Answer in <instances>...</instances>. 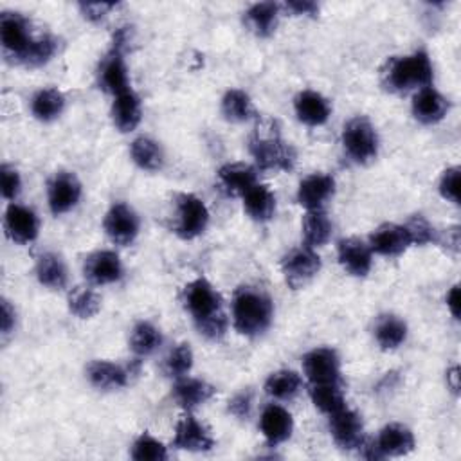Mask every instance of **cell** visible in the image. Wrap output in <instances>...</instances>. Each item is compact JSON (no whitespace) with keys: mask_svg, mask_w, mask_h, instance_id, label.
<instances>
[{"mask_svg":"<svg viewBox=\"0 0 461 461\" xmlns=\"http://www.w3.org/2000/svg\"><path fill=\"white\" fill-rule=\"evenodd\" d=\"M84 272L91 283L109 285L123 276V265L114 251H98L85 260Z\"/></svg>","mask_w":461,"mask_h":461,"instance_id":"cell-18","label":"cell"},{"mask_svg":"<svg viewBox=\"0 0 461 461\" xmlns=\"http://www.w3.org/2000/svg\"><path fill=\"white\" fill-rule=\"evenodd\" d=\"M13 327H15V311L12 309L10 301L4 299V301H3V334H4V336L12 334Z\"/></svg>","mask_w":461,"mask_h":461,"instance_id":"cell-48","label":"cell"},{"mask_svg":"<svg viewBox=\"0 0 461 461\" xmlns=\"http://www.w3.org/2000/svg\"><path fill=\"white\" fill-rule=\"evenodd\" d=\"M163 344V334L159 328L153 327L151 323L141 321L133 327L132 337H130V346L132 352L139 357H148L156 352Z\"/></svg>","mask_w":461,"mask_h":461,"instance_id":"cell-38","label":"cell"},{"mask_svg":"<svg viewBox=\"0 0 461 461\" xmlns=\"http://www.w3.org/2000/svg\"><path fill=\"white\" fill-rule=\"evenodd\" d=\"M222 112L225 116V119L233 121V123H244V121H249L251 117H255L253 101H251L249 94H246L240 89H230L229 93H225V96L222 100Z\"/></svg>","mask_w":461,"mask_h":461,"instance_id":"cell-37","label":"cell"},{"mask_svg":"<svg viewBox=\"0 0 461 461\" xmlns=\"http://www.w3.org/2000/svg\"><path fill=\"white\" fill-rule=\"evenodd\" d=\"M278 17L279 4L258 3L247 10L246 22L258 36H271L278 26Z\"/></svg>","mask_w":461,"mask_h":461,"instance_id":"cell-32","label":"cell"},{"mask_svg":"<svg viewBox=\"0 0 461 461\" xmlns=\"http://www.w3.org/2000/svg\"><path fill=\"white\" fill-rule=\"evenodd\" d=\"M65 109V98L58 89H42L31 100L33 116L40 121L56 119Z\"/></svg>","mask_w":461,"mask_h":461,"instance_id":"cell-36","label":"cell"},{"mask_svg":"<svg viewBox=\"0 0 461 461\" xmlns=\"http://www.w3.org/2000/svg\"><path fill=\"white\" fill-rule=\"evenodd\" d=\"M332 235V222L323 209L306 211L303 218V237L304 244L316 249L325 246Z\"/></svg>","mask_w":461,"mask_h":461,"instance_id":"cell-29","label":"cell"},{"mask_svg":"<svg viewBox=\"0 0 461 461\" xmlns=\"http://www.w3.org/2000/svg\"><path fill=\"white\" fill-rule=\"evenodd\" d=\"M311 397L316 408L328 417L346 408L341 384H312Z\"/></svg>","mask_w":461,"mask_h":461,"instance_id":"cell-39","label":"cell"},{"mask_svg":"<svg viewBox=\"0 0 461 461\" xmlns=\"http://www.w3.org/2000/svg\"><path fill=\"white\" fill-rule=\"evenodd\" d=\"M369 249L371 253L382 256H399L409 246H413L411 237L408 233L406 225L397 223H384L369 237Z\"/></svg>","mask_w":461,"mask_h":461,"instance_id":"cell-13","label":"cell"},{"mask_svg":"<svg viewBox=\"0 0 461 461\" xmlns=\"http://www.w3.org/2000/svg\"><path fill=\"white\" fill-rule=\"evenodd\" d=\"M0 184H3V197L6 200H15L22 190V179L19 172L10 165L0 168Z\"/></svg>","mask_w":461,"mask_h":461,"instance_id":"cell-43","label":"cell"},{"mask_svg":"<svg viewBox=\"0 0 461 461\" xmlns=\"http://www.w3.org/2000/svg\"><path fill=\"white\" fill-rule=\"evenodd\" d=\"M100 87L114 98L130 91L128 70L123 60V53L110 49L100 67Z\"/></svg>","mask_w":461,"mask_h":461,"instance_id":"cell-19","label":"cell"},{"mask_svg":"<svg viewBox=\"0 0 461 461\" xmlns=\"http://www.w3.org/2000/svg\"><path fill=\"white\" fill-rule=\"evenodd\" d=\"M447 306H449L450 314H452L456 319H459V287H457V285H454V287L449 290V294H447Z\"/></svg>","mask_w":461,"mask_h":461,"instance_id":"cell-49","label":"cell"},{"mask_svg":"<svg viewBox=\"0 0 461 461\" xmlns=\"http://www.w3.org/2000/svg\"><path fill=\"white\" fill-rule=\"evenodd\" d=\"M336 191V181L327 174H312L301 181L297 190V202L306 209H323Z\"/></svg>","mask_w":461,"mask_h":461,"instance_id":"cell-15","label":"cell"},{"mask_svg":"<svg viewBox=\"0 0 461 461\" xmlns=\"http://www.w3.org/2000/svg\"><path fill=\"white\" fill-rule=\"evenodd\" d=\"M214 393L216 390L211 386V384L200 378L182 376V378H177V384L174 386L175 400L186 409H193L197 406L206 404L214 397Z\"/></svg>","mask_w":461,"mask_h":461,"instance_id":"cell-24","label":"cell"},{"mask_svg":"<svg viewBox=\"0 0 461 461\" xmlns=\"http://www.w3.org/2000/svg\"><path fill=\"white\" fill-rule=\"evenodd\" d=\"M130 156L133 163L146 172H158L165 163L163 148L150 137H137L130 146Z\"/></svg>","mask_w":461,"mask_h":461,"instance_id":"cell-30","label":"cell"},{"mask_svg":"<svg viewBox=\"0 0 461 461\" xmlns=\"http://www.w3.org/2000/svg\"><path fill=\"white\" fill-rule=\"evenodd\" d=\"M249 150L258 168L263 172H288L295 165L294 148L281 139L279 130L272 121H263L256 126Z\"/></svg>","mask_w":461,"mask_h":461,"instance_id":"cell-4","label":"cell"},{"mask_svg":"<svg viewBox=\"0 0 461 461\" xmlns=\"http://www.w3.org/2000/svg\"><path fill=\"white\" fill-rule=\"evenodd\" d=\"M433 65L425 51H417L411 56L390 58L382 69V84L392 93H406L411 89L431 87Z\"/></svg>","mask_w":461,"mask_h":461,"instance_id":"cell-5","label":"cell"},{"mask_svg":"<svg viewBox=\"0 0 461 461\" xmlns=\"http://www.w3.org/2000/svg\"><path fill=\"white\" fill-rule=\"evenodd\" d=\"M105 233L117 246H130L139 235V216L125 202L114 204L103 220Z\"/></svg>","mask_w":461,"mask_h":461,"instance_id":"cell-10","label":"cell"},{"mask_svg":"<svg viewBox=\"0 0 461 461\" xmlns=\"http://www.w3.org/2000/svg\"><path fill=\"white\" fill-rule=\"evenodd\" d=\"M343 146L352 161L368 165L378 153V135L368 117H353L343 132Z\"/></svg>","mask_w":461,"mask_h":461,"instance_id":"cell-6","label":"cell"},{"mask_svg":"<svg viewBox=\"0 0 461 461\" xmlns=\"http://www.w3.org/2000/svg\"><path fill=\"white\" fill-rule=\"evenodd\" d=\"M218 182L229 195H244L249 188L258 184V174L256 168L249 165H225L218 172Z\"/></svg>","mask_w":461,"mask_h":461,"instance_id":"cell-26","label":"cell"},{"mask_svg":"<svg viewBox=\"0 0 461 461\" xmlns=\"http://www.w3.org/2000/svg\"><path fill=\"white\" fill-rule=\"evenodd\" d=\"M0 40L6 58L29 67L47 63L58 47V42L49 35L36 38L31 33L29 20L13 12L0 15Z\"/></svg>","mask_w":461,"mask_h":461,"instance_id":"cell-1","label":"cell"},{"mask_svg":"<svg viewBox=\"0 0 461 461\" xmlns=\"http://www.w3.org/2000/svg\"><path fill=\"white\" fill-rule=\"evenodd\" d=\"M142 117L141 100L130 89L119 96H116L112 105V121L119 132H132L139 126Z\"/></svg>","mask_w":461,"mask_h":461,"instance_id":"cell-27","label":"cell"},{"mask_svg":"<svg viewBox=\"0 0 461 461\" xmlns=\"http://www.w3.org/2000/svg\"><path fill=\"white\" fill-rule=\"evenodd\" d=\"M260 429L269 445H279L287 441L294 431L292 415L276 404H269L260 418Z\"/></svg>","mask_w":461,"mask_h":461,"instance_id":"cell-20","label":"cell"},{"mask_svg":"<svg viewBox=\"0 0 461 461\" xmlns=\"http://www.w3.org/2000/svg\"><path fill=\"white\" fill-rule=\"evenodd\" d=\"M294 109L297 119L306 126H321L328 121L332 114L330 101L316 91L299 93L294 100Z\"/></svg>","mask_w":461,"mask_h":461,"instance_id":"cell-17","label":"cell"},{"mask_svg":"<svg viewBox=\"0 0 461 461\" xmlns=\"http://www.w3.org/2000/svg\"><path fill=\"white\" fill-rule=\"evenodd\" d=\"M440 193L452 204H459V168H449L440 181Z\"/></svg>","mask_w":461,"mask_h":461,"instance_id":"cell-44","label":"cell"},{"mask_svg":"<svg viewBox=\"0 0 461 461\" xmlns=\"http://www.w3.org/2000/svg\"><path fill=\"white\" fill-rule=\"evenodd\" d=\"M182 297L186 311L191 314L198 332L204 337L218 341L225 336L227 316L223 312V301L207 279L198 278L188 283Z\"/></svg>","mask_w":461,"mask_h":461,"instance_id":"cell-2","label":"cell"},{"mask_svg":"<svg viewBox=\"0 0 461 461\" xmlns=\"http://www.w3.org/2000/svg\"><path fill=\"white\" fill-rule=\"evenodd\" d=\"M132 457L137 461H163L168 457L166 447L150 434H142L135 440Z\"/></svg>","mask_w":461,"mask_h":461,"instance_id":"cell-40","label":"cell"},{"mask_svg":"<svg viewBox=\"0 0 461 461\" xmlns=\"http://www.w3.org/2000/svg\"><path fill=\"white\" fill-rule=\"evenodd\" d=\"M301 376L292 369L272 373L265 382V392L276 400H292L301 392Z\"/></svg>","mask_w":461,"mask_h":461,"instance_id":"cell-34","label":"cell"},{"mask_svg":"<svg viewBox=\"0 0 461 461\" xmlns=\"http://www.w3.org/2000/svg\"><path fill=\"white\" fill-rule=\"evenodd\" d=\"M330 431L336 443L346 450L359 449L366 440L360 417L348 408H343L341 411L330 415Z\"/></svg>","mask_w":461,"mask_h":461,"instance_id":"cell-14","label":"cell"},{"mask_svg":"<svg viewBox=\"0 0 461 461\" xmlns=\"http://www.w3.org/2000/svg\"><path fill=\"white\" fill-rule=\"evenodd\" d=\"M85 19L93 22H100L110 10L116 8V4H105V3H91V4H82L80 6Z\"/></svg>","mask_w":461,"mask_h":461,"instance_id":"cell-47","label":"cell"},{"mask_svg":"<svg viewBox=\"0 0 461 461\" xmlns=\"http://www.w3.org/2000/svg\"><path fill=\"white\" fill-rule=\"evenodd\" d=\"M408 337V325L397 316H382L375 327V339L382 350H397Z\"/></svg>","mask_w":461,"mask_h":461,"instance_id":"cell-31","label":"cell"},{"mask_svg":"<svg viewBox=\"0 0 461 461\" xmlns=\"http://www.w3.org/2000/svg\"><path fill=\"white\" fill-rule=\"evenodd\" d=\"M80 197H82V182L74 174L60 172L49 182V193H47L49 207L56 216L70 211L80 202Z\"/></svg>","mask_w":461,"mask_h":461,"instance_id":"cell-11","label":"cell"},{"mask_svg":"<svg viewBox=\"0 0 461 461\" xmlns=\"http://www.w3.org/2000/svg\"><path fill=\"white\" fill-rule=\"evenodd\" d=\"M69 311L80 319L94 318L101 309L100 295L89 287H76L69 294Z\"/></svg>","mask_w":461,"mask_h":461,"instance_id":"cell-35","label":"cell"},{"mask_svg":"<svg viewBox=\"0 0 461 461\" xmlns=\"http://www.w3.org/2000/svg\"><path fill=\"white\" fill-rule=\"evenodd\" d=\"M4 227L13 242L31 244L38 237L40 222L33 209L19 204H10L4 214Z\"/></svg>","mask_w":461,"mask_h":461,"instance_id":"cell-12","label":"cell"},{"mask_svg":"<svg viewBox=\"0 0 461 461\" xmlns=\"http://www.w3.org/2000/svg\"><path fill=\"white\" fill-rule=\"evenodd\" d=\"M174 445L181 450L202 452V450H209L214 445V440L197 418L188 415L177 424Z\"/></svg>","mask_w":461,"mask_h":461,"instance_id":"cell-21","label":"cell"},{"mask_svg":"<svg viewBox=\"0 0 461 461\" xmlns=\"http://www.w3.org/2000/svg\"><path fill=\"white\" fill-rule=\"evenodd\" d=\"M281 271L292 288H301L318 276L321 271V258L309 246L295 247L281 260Z\"/></svg>","mask_w":461,"mask_h":461,"instance_id":"cell-7","label":"cell"},{"mask_svg":"<svg viewBox=\"0 0 461 461\" xmlns=\"http://www.w3.org/2000/svg\"><path fill=\"white\" fill-rule=\"evenodd\" d=\"M406 229H408V233H409V237H411V242L417 244V246L431 244V242H434V239H436L434 227H433L422 214L413 216V218L406 223Z\"/></svg>","mask_w":461,"mask_h":461,"instance_id":"cell-42","label":"cell"},{"mask_svg":"<svg viewBox=\"0 0 461 461\" xmlns=\"http://www.w3.org/2000/svg\"><path fill=\"white\" fill-rule=\"evenodd\" d=\"M449 110L447 100L433 87H424L413 100V114L420 123L433 125L445 117Z\"/></svg>","mask_w":461,"mask_h":461,"instance_id":"cell-25","label":"cell"},{"mask_svg":"<svg viewBox=\"0 0 461 461\" xmlns=\"http://www.w3.org/2000/svg\"><path fill=\"white\" fill-rule=\"evenodd\" d=\"M36 278L47 288H63L67 285V267L58 255L45 253L36 262Z\"/></svg>","mask_w":461,"mask_h":461,"instance_id":"cell-33","label":"cell"},{"mask_svg":"<svg viewBox=\"0 0 461 461\" xmlns=\"http://www.w3.org/2000/svg\"><path fill=\"white\" fill-rule=\"evenodd\" d=\"M251 408H253V395L249 392L239 393L233 400L229 402V411L239 418H247L251 415Z\"/></svg>","mask_w":461,"mask_h":461,"instance_id":"cell-45","label":"cell"},{"mask_svg":"<svg viewBox=\"0 0 461 461\" xmlns=\"http://www.w3.org/2000/svg\"><path fill=\"white\" fill-rule=\"evenodd\" d=\"M179 211V223L175 227V233L184 240H193L200 237L209 222V211L206 204L195 195H181L177 200Z\"/></svg>","mask_w":461,"mask_h":461,"instance_id":"cell-8","label":"cell"},{"mask_svg":"<svg viewBox=\"0 0 461 461\" xmlns=\"http://www.w3.org/2000/svg\"><path fill=\"white\" fill-rule=\"evenodd\" d=\"M191 366H193V352L190 344H179L175 350H172V353L166 357V362H165L166 373L174 378L186 376Z\"/></svg>","mask_w":461,"mask_h":461,"instance_id":"cell-41","label":"cell"},{"mask_svg":"<svg viewBox=\"0 0 461 461\" xmlns=\"http://www.w3.org/2000/svg\"><path fill=\"white\" fill-rule=\"evenodd\" d=\"M303 369L312 384H341V359L332 348H316L306 353Z\"/></svg>","mask_w":461,"mask_h":461,"instance_id":"cell-9","label":"cell"},{"mask_svg":"<svg viewBox=\"0 0 461 461\" xmlns=\"http://www.w3.org/2000/svg\"><path fill=\"white\" fill-rule=\"evenodd\" d=\"M285 8L294 15H311V17H316L319 12V6L312 3V0H290V3L285 4Z\"/></svg>","mask_w":461,"mask_h":461,"instance_id":"cell-46","label":"cell"},{"mask_svg":"<svg viewBox=\"0 0 461 461\" xmlns=\"http://www.w3.org/2000/svg\"><path fill=\"white\" fill-rule=\"evenodd\" d=\"M242 197H244V207L253 220L267 222L274 216L276 197L267 186L255 184Z\"/></svg>","mask_w":461,"mask_h":461,"instance_id":"cell-28","label":"cell"},{"mask_svg":"<svg viewBox=\"0 0 461 461\" xmlns=\"http://www.w3.org/2000/svg\"><path fill=\"white\" fill-rule=\"evenodd\" d=\"M87 376L94 388L109 392L126 386L130 369H125L123 366L109 360H94L87 368Z\"/></svg>","mask_w":461,"mask_h":461,"instance_id":"cell-23","label":"cell"},{"mask_svg":"<svg viewBox=\"0 0 461 461\" xmlns=\"http://www.w3.org/2000/svg\"><path fill=\"white\" fill-rule=\"evenodd\" d=\"M274 316L271 297L253 287H242L233 299L235 328L247 337H258L269 330Z\"/></svg>","mask_w":461,"mask_h":461,"instance_id":"cell-3","label":"cell"},{"mask_svg":"<svg viewBox=\"0 0 461 461\" xmlns=\"http://www.w3.org/2000/svg\"><path fill=\"white\" fill-rule=\"evenodd\" d=\"M382 457L386 456H406L415 449V436L411 429L402 424H390L384 427L375 441Z\"/></svg>","mask_w":461,"mask_h":461,"instance_id":"cell-22","label":"cell"},{"mask_svg":"<svg viewBox=\"0 0 461 461\" xmlns=\"http://www.w3.org/2000/svg\"><path fill=\"white\" fill-rule=\"evenodd\" d=\"M447 378L450 380L452 390H454V392H457V388H459V384H457V378H459V368H457V366H454V368L449 371Z\"/></svg>","mask_w":461,"mask_h":461,"instance_id":"cell-50","label":"cell"},{"mask_svg":"<svg viewBox=\"0 0 461 461\" xmlns=\"http://www.w3.org/2000/svg\"><path fill=\"white\" fill-rule=\"evenodd\" d=\"M337 256L343 269L352 276L362 278L371 271L373 253L369 246L359 239H343L337 246Z\"/></svg>","mask_w":461,"mask_h":461,"instance_id":"cell-16","label":"cell"}]
</instances>
